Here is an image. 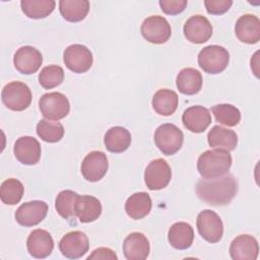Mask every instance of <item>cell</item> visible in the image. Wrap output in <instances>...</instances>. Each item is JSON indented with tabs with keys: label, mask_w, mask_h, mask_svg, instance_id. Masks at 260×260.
<instances>
[{
	"label": "cell",
	"mask_w": 260,
	"mask_h": 260,
	"mask_svg": "<svg viewBox=\"0 0 260 260\" xmlns=\"http://www.w3.org/2000/svg\"><path fill=\"white\" fill-rule=\"evenodd\" d=\"M238 192V181L228 174L211 179H201L196 184V194L205 203L213 206L229 204Z\"/></svg>",
	"instance_id": "6da1fadb"
},
{
	"label": "cell",
	"mask_w": 260,
	"mask_h": 260,
	"mask_svg": "<svg viewBox=\"0 0 260 260\" xmlns=\"http://www.w3.org/2000/svg\"><path fill=\"white\" fill-rule=\"evenodd\" d=\"M232 161V155L228 150L221 148L210 149L199 155L197 170L204 179L216 178L229 172Z\"/></svg>",
	"instance_id": "7a4b0ae2"
},
{
	"label": "cell",
	"mask_w": 260,
	"mask_h": 260,
	"mask_svg": "<svg viewBox=\"0 0 260 260\" xmlns=\"http://www.w3.org/2000/svg\"><path fill=\"white\" fill-rule=\"evenodd\" d=\"M230 54L226 49L218 45H210L203 48L198 55V65L209 74L222 72L229 65Z\"/></svg>",
	"instance_id": "3957f363"
},
{
	"label": "cell",
	"mask_w": 260,
	"mask_h": 260,
	"mask_svg": "<svg viewBox=\"0 0 260 260\" xmlns=\"http://www.w3.org/2000/svg\"><path fill=\"white\" fill-rule=\"evenodd\" d=\"M31 91L29 87L20 81L7 83L1 91L2 103L12 111H23L31 103Z\"/></svg>",
	"instance_id": "277c9868"
},
{
	"label": "cell",
	"mask_w": 260,
	"mask_h": 260,
	"mask_svg": "<svg viewBox=\"0 0 260 260\" xmlns=\"http://www.w3.org/2000/svg\"><path fill=\"white\" fill-rule=\"evenodd\" d=\"M184 135L182 130L174 124L166 123L158 126L154 132V142L166 155L175 154L182 147Z\"/></svg>",
	"instance_id": "5b68a950"
},
{
	"label": "cell",
	"mask_w": 260,
	"mask_h": 260,
	"mask_svg": "<svg viewBox=\"0 0 260 260\" xmlns=\"http://www.w3.org/2000/svg\"><path fill=\"white\" fill-rule=\"evenodd\" d=\"M39 107L46 119L54 121L65 118L70 111V104L67 96L57 91L43 94L39 101Z\"/></svg>",
	"instance_id": "8992f818"
},
{
	"label": "cell",
	"mask_w": 260,
	"mask_h": 260,
	"mask_svg": "<svg viewBox=\"0 0 260 260\" xmlns=\"http://www.w3.org/2000/svg\"><path fill=\"white\" fill-rule=\"evenodd\" d=\"M197 230L200 236L207 242L213 244L221 240L223 224L217 213L210 209H204L197 215Z\"/></svg>",
	"instance_id": "52a82bcc"
},
{
	"label": "cell",
	"mask_w": 260,
	"mask_h": 260,
	"mask_svg": "<svg viewBox=\"0 0 260 260\" xmlns=\"http://www.w3.org/2000/svg\"><path fill=\"white\" fill-rule=\"evenodd\" d=\"M142 37L152 44H164L171 38L172 28L169 21L160 15H151L145 18L141 24Z\"/></svg>",
	"instance_id": "ba28073f"
},
{
	"label": "cell",
	"mask_w": 260,
	"mask_h": 260,
	"mask_svg": "<svg viewBox=\"0 0 260 260\" xmlns=\"http://www.w3.org/2000/svg\"><path fill=\"white\" fill-rule=\"evenodd\" d=\"M63 61L70 71L74 73H84L90 69L93 57L90 50L84 45L73 44L65 49Z\"/></svg>",
	"instance_id": "9c48e42d"
},
{
	"label": "cell",
	"mask_w": 260,
	"mask_h": 260,
	"mask_svg": "<svg viewBox=\"0 0 260 260\" xmlns=\"http://www.w3.org/2000/svg\"><path fill=\"white\" fill-rule=\"evenodd\" d=\"M172 179V170L162 158L151 160L144 172V182L149 190L166 188Z\"/></svg>",
	"instance_id": "30bf717a"
},
{
	"label": "cell",
	"mask_w": 260,
	"mask_h": 260,
	"mask_svg": "<svg viewBox=\"0 0 260 260\" xmlns=\"http://www.w3.org/2000/svg\"><path fill=\"white\" fill-rule=\"evenodd\" d=\"M59 249L66 258L78 259L85 255L89 249L87 236L80 231L69 232L60 240Z\"/></svg>",
	"instance_id": "8fae6325"
},
{
	"label": "cell",
	"mask_w": 260,
	"mask_h": 260,
	"mask_svg": "<svg viewBox=\"0 0 260 260\" xmlns=\"http://www.w3.org/2000/svg\"><path fill=\"white\" fill-rule=\"evenodd\" d=\"M109 162L103 151L89 152L81 162V174L86 181L98 182L107 174Z\"/></svg>",
	"instance_id": "7c38bea8"
},
{
	"label": "cell",
	"mask_w": 260,
	"mask_h": 260,
	"mask_svg": "<svg viewBox=\"0 0 260 260\" xmlns=\"http://www.w3.org/2000/svg\"><path fill=\"white\" fill-rule=\"evenodd\" d=\"M48 204L41 200H32L21 204L15 211V219L22 226L39 224L47 215Z\"/></svg>",
	"instance_id": "4fadbf2b"
},
{
	"label": "cell",
	"mask_w": 260,
	"mask_h": 260,
	"mask_svg": "<svg viewBox=\"0 0 260 260\" xmlns=\"http://www.w3.org/2000/svg\"><path fill=\"white\" fill-rule=\"evenodd\" d=\"M183 31L189 42L203 44L212 36V25L205 16L196 14L186 20Z\"/></svg>",
	"instance_id": "5bb4252c"
},
{
	"label": "cell",
	"mask_w": 260,
	"mask_h": 260,
	"mask_svg": "<svg viewBox=\"0 0 260 260\" xmlns=\"http://www.w3.org/2000/svg\"><path fill=\"white\" fill-rule=\"evenodd\" d=\"M42 63L43 56L41 52L31 46L20 47L13 57V64L16 70L26 75L37 72Z\"/></svg>",
	"instance_id": "9a60e30c"
},
{
	"label": "cell",
	"mask_w": 260,
	"mask_h": 260,
	"mask_svg": "<svg viewBox=\"0 0 260 260\" xmlns=\"http://www.w3.org/2000/svg\"><path fill=\"white\" fill-rule=\"evenodd\" d=\"M13 152L19 162L32 166L41 159V144L31 136H21L15 141Z\"/></svg>",
	"instance_id": "2e32d148"
},
{
	"label": "cell",
	"mask_w": 260,
	"mask_h": 260,
	"mask_svg": "<svg viewBox=\"0 0 260 260\" xmlns=\"http://www.w3.org/2000/svg\"><path fill=\"white\" fill-rule=\"evenodd\" d=\"M26 247L30 256L43 259L51 255L54 249V241L49 232L37 229L29 234L26 240Z\"/></svg>",
	"instance_id": "e0dca14e"
},
{
	"label": "cell",
	"mask_w": 260,
	"mask_h": 260,
	"mask_svg": "<svg viewBox=\"0 0 260 260\" xmlns=\"http://www.w3.org/2000/svg\"><path fill=\"white\" fill-rule=\"evenodd\" d=\"M258 254V242L251 235H240L231 243L230 255L234 260H256Z\"/></svg>",
	"instance_id": "ac0fdd59"
},
{
	"label": "cell",
	"mask_w": 260,
	"mask_h": 260,
	"mask_svg": "<svg viewBox=\"0 0 260 260\" xmlns=\"http://www.w3.org/2000/svg\"><path fill=\"white\" fill-rule=\"evenodd\" d=\"M123 252L127 260H144L150 252L149 241L142 233H131L123 242Z\"/></svg>",
	"instance_id": "d6986e66"
},
{
	"label": "cell",
	"mask_w": 260,
	"mask_h": 260,
	"mask_svg": "<svg viewBox=\"0 0 260 260\" xmlns=\"http://www.w3.org/2000/svg\"><path fill=\"white\" fill-rule=\"evenodd\" d=\"M237 38L245 44H256L260 40V20L254 14L240 16L235 25Z\"/></svg>",
	"instance_id": "ffe728a7"
},
{
	"label": "cell",
	"mask_w": 260,
	"mask_h": 260,
	"mask_svg": "<svg viewBox=\"0 0 260 260\" xmlns=\"http://www.w3.org/2000/svg\"><path fill=\"white\" fill-rule=\"evenodd\" d=\"M182 122L189 131L201 133L211 124V115L203 106H192L184 111Z\"/></svg>",
	"instance_id": "44dd1931"
},
{
	"label": "cell",
	"mask_w": 260,
	"mask_h": 260,
	"mask_svg": "<svg viewBox=\"0 0 260 260\" xmlns=\"http://www.w3.org/2000/svg\"><path fill=\"white\" fill-rule=\"evenodd\" d=\"M168 240L172 247L178 250H186L191 247L194 240V231L191 224L179 221L174 223L168 232Z\"/></svg>",
	"instance_id": "7402d4cb"
},
{
	"label": "cell",
	"mask_w": 260,
	"mask_h": 260,
	"mask_svg": "<svg viewBox=\"0 0 260 260\" xmlns=\"http://www.w3.org/2000/svg\"><path fill=\"white\" fill-rule=\"evenodd\" d=\"M202 75L201 73L191 67L182 69L176 78V85L180 92L193 95L200 91L202 87Z\"/></svg>",
	"instance_id": "603a6c76"
},
{
	"label": "cell",
	"mask_w": 260,
	"mask_h": 260,
	"mask_svg": "<svg viewBox=\"0 0 260 260\" xmlns=\"http://www.w3.org/2000/svg\"><path fill=\"white\" fill-rule=\"evenodd\" d=\"M152 202L148 193L136 192L125 202V211L132 219H141L151 210Z\"/></svg>",
	"instance_id": "cb8c5ba5"
},
{
	"label": "cell",
	"mask_w": 260,
	"mask_h": 260,
	"mask_svg": "<svg viewBox=\"0 0 260 260\" xmlns=\"http://www.w3.org/2000/svg\"><path fill=\"white\" fill-rule=\"evenodd\" d=\"M75 211L80 222H92L102 214V204L93 196L82 195L77 199Z\"/></svg>",
	"instance_id": "d4e9b609"
},
{
	"label": "cell",
	"mask_w": 260,
	"mask_h": 260,
	"mask_svg": "<svg viewBox=\"0 0 260 260\" xmlns=\"http://www.w3.org/2000/svg\"><path fill=\"white\" fill-rule=\"evenodd\" d=\"M207 140L211 147L231 151L234 150L238 144V135L234 130L215 125L208 132Z\"/></svg>",
	"instance_id": "484cf974"
},
{
	"label": "cell",
	"mask_w": 260,
	"mask_h": 260,
	"mask_svg": "<svg viewBox=\"0 0 260 260\" xmlns=\"http://www.w3.org/2000/svg\"><path fill=\"white\" fill-rule=\"evenodd\" d=\"M104 142L110 152L121 153L130 146L131 134L124 127L114 126L106 132Z\"/></svg>",
	"instance_id": "4316f807"
},
{
	"label": "cell",
	"mask_w": 260,
	"mask_h": 260,
	"mask_svg": "<svg viewBox=\"0 0 260 260\" xmlns=\"http://www.w3.org/2000/svg\"><path fill=\"white\" fill-rule=\"evenodd\" d=\"M179 98L178 94L168 88L158 89L152 98V108L153 110L161 116H171L175 113L178 108Z\"/></svg>",
	"instance_id": "83f0119b"
},
{
	"label": "cell",
	"mask_w": 260,
	"mask_h": 260,
	"mask_svg": "<svg viewBox=\"0 0 260 260\" xmlns=\"http://www.w3.org/2000/svg\"><path fill=\"white\" fill-rule=\"evenodd\" d=\"M87 0H61L59 10L62 17L70 22H78L85 18L89 11Z\"/></svg>",
	"instance_id": "f1b7e54d"
},
{
	"label": "cell",
	"mask_w": 260,
	"mask_h": 260,
	"mask_svg": "<svg viewBox=\"0 0 260 260\" xmlns=\"http://www.w3.org/2000/svg\"><path fill=\"white\" fill-rule=\"evenodd\" d=\"M56 2L54 0H21L20 6L22 12L29 18L40 19L49 16Z\"/></svg>",
	"instance_id": "f546056e"
},
{
	"label": "cell",
	"mask_w": 260,
	"mask_h": 260,
	"mask_svg": "<svg viewBox=\"0 0 260 260\" xmlns=\"http://www.w3.org/2000/svg\"><path fill=\"white\" fill-rule=\"evenodd\" d=\"M79 195L72 190H63L59 192L55 201V208L60 216L65 219L74 218L76 215L75 207Z\"/></svg>",
	"instance_id": "4dcf8cb0"
},
{
	"label": "cell",
	"mask_w": 260,
	"mask_h": 260,
	"mask_svg": "<svg viewBox=\"0 0 260 260\" xmlns=\"http://www.w3.org/2000/svg\"><path fill=\"white\" fill-rule=\"evenodd\" d=\"M24 193V187L22 183L14 178L5 180L0 187L1 201L7 205L17 204Z\"/></svg>",
	"instance_id": "1f68e13d"
},
{
	"label": "cell",
	"mask_w": 260,
	"mask_h": 260,
	"mask_svg": "<svg viewBox=\"0 0 260 260\" xmlns=\"http://www.w3.org/2000/svg\"><path fill=\"white\" fill-rule=\"evenodd\" d=\"M215 121L219 124L234 127L241 121V113L238 108L230 104H219L211 108Z\"/></svg>",
	"instance_id": "d6a6232c"
},
{
	"label": "cell",
	"mask_w": 260,
	"mask_h": 260,
	"mask_svg": "<svg viewBox=\"0 0 260 260\" xmlns=\"http://www.w3.org/2000/svg\"><path fill=\"white\" fill-rule=\"evenodd\" d=\"M37 134L46 142L55 143L64 136V127L60 122H51L43 119L37 124Z\"/></svg>",
	"instance_id": "836d02e7"
},
{
	"label": "cell",
	"mask_w": 260,
	"mask_h": 260,
	"mask_svg": "<svg viewBox=\"0 0 260 260\" xmlns=\"http://www.w3.org/2000/svg\"><path fill=\"white\" fill-rule=\"evenodd\" d=\"M64 79V70L58 65H49L44 67L39 74V82L46 89L54 88L62 83Z\"/></svg>",
	"instance_id": "e575fe53"
},
{
	"label": "cell",
	"mask_w": 260,
	"mask_h": 260,
	"mask_svg": "<svg viewBox=\"0 0 260 260\" xmlns=\"http://www.w3.org/2000/svg\"><path fill=\"white\" fill-rule=\"evenodd\" d=\"M158 4L166 14L176 15L184 11L188 2L187 0H160Z\"/></svg>",
	"instance_id": "d590c367"
},
{
	"label": "cell",
	"mask_w": 260,
	"mask_h": 260,
	"mask_svg": "<svg viewBox=\"0 0 260 260\" xmlns=\"http://www.w3.org/2000/svg\"><path fill=\"white\" fill-rule=\"evenodd\" d=\"M205 8L209 14L219 15L225 13L233 5L232 0H205Z\"/></svg>",
	"instance_id": "8d00e7d4"
},
{
	"label": "cell",
	"mask_w": 260,
	"mask_h": 260,
	"mask_svg": "<svg viewBox=\"0 0 260 260\" xmlns=\"http://www.w3.org/2000/svg\"><path fill=\"white\" fill-rule=\"evenodd\" d=\"M87 259H114V260H117L118 257L117 255L114 253V251H112L111 249L109 248H105V247H102V248H98L95 249L88 257Z\"/></svg>",
	"instance_id": "74e56055"
}]
</instances>
